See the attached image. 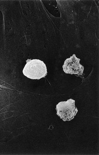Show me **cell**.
Instances as JSON below:
<instances>
[{
  "mask_svg": "<svg viewBox=\"0 0 99 155\" xmlns=\"http://www.w3.org/2000/svg\"><path fill=\"white\" fill-rule=\"evenodd\" d=\"M26 61L23 73L26 77L31 79L39 80L47 76V66L43 61L37 59H28Z\"/></svg>",
  "mask_w": 99,
  "mask_h": 155,
  "instance_id": "1",
  "label": "cell"
},
{
  "mask_svg": "<svg viewBox=\"0 0 99 155\" xmlns=\"http://www.w3.org/2000/svg\"><path fill=\"white\" fill-rule=\"evenodd\" d=\"M56 110L58 116L64 121L72 120L78 111L75 105V101L72 99L59 103L56 106Z\"/></svg>",
  "mask_w": 99,
  "mask_h": 155,
  "instance_id": "2",
  "label": "cell"
},
{
  "mask_svg": "<svg viewBox=\"0 0 99 155\" xmlns=\"http://www.w3.org/2000/svg\"><path fill=\"white\" fill-rule=\"evenodd\" d=\"M80 59L76 57V54H73L65 61L63 66V71L66 74L82 76L84 67L80 63Z\"/></svg>",
  "mask_w": 99,
  "mask_h": 155,
  "instance_id": "3",
  "label": "cell"
}]
</instances>
